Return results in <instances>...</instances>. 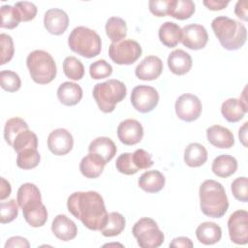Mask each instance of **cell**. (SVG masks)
Listing matches in <instances>:
<instances>
[{
  "mask_svg": "<svg viewBox=\"0 0 248 248\" xmlns=\"http://www.w3.org/2000/svg\"><path fill=\"white\" fill-rule=\"evenodd\" d=\"M16 202L22 209L25 221L33 228L43 227L47 221V210L42 202L39 188L30 182L23 183L17 190Z\"/></svg>",
  "mask_w": 248,
  "mask_h": 248,
  "instance_id": "obj_2",
  "label": "cell"
},
{
  "mask_svg": "<svg viewBox=\"0 0 248 248\" xmlns=\"http://www.w3.org/2000/svg\"><path fill=\"white\" fill-rule=\"evenodd\" d=\"M105 29L107 36L112 43L124 40L127 35L126 21L118 16L109 17L107 20Z\"/></svg>",
  "mask_w": 248,
  "mask_h": 248,
  "instance_id": "obj_31",
  "label": "cell"
},
{
  "mask_svg": "<svg viewBox=\"0 0 248 248\" xmlns=\"http://www.w3.org/2000/svg\"><path fill=\"white\" fill-rule=\"evenodd\" d=\"M132 232L138 245L141 248H157L165 240L164 232L159 229L157 223L149 217H142L138 220L132 229Z\"/></svg>",
  "mask_w": 248,
  "mask_h": 248,
  "instance_id": "obj_8",
  "label": "cell"
},
{
  "mask_svg": "<svg viewBox=\"0 0 248 248\" xmlns=\"http://www.w3.org/2000/svg\"><path fill=\"white\" fill-rule=\"evenodd\" d=\"M163 72V61L155 55H148L137 66L135 74L141 80H154Z\"/></svg>",
  "mask_w": 248,
  "mask_h": 248,
  "instance_id": "obj_17",
  "label": "cell"
},
{
  "mask_svg": "<svg viewBox=\"0 0 248 248\" xmlns=\"http://www.w3.org/2000/svg\"><path fill=\"white\" fill-rule=\"evenodd\" d=\"M69 25L67 13L58 8L47 10L44 16V26L52 35H62Z\"/></svg>",
  "mask_w": 248,
  "mask_h": 248,
  "instance_id": "obj_16",
  "label": "cell"
},
{
  "mask_svg": "<svg viewBox=\"0 0 248 248\" xmlns=\"http://www.w3.org/2000/svg\"><path fill=\"white\" fill-rule=\"evenodd\" d=\"M198 240L204 245L217 243L222 237V229L214 222H203L196 229Z\"/></svg>",
  "mask_w": 248,
  "mask_h": 248,
  "instance_id": "obj_26",
  "label": "cell"
},
{
  "mask_svg": "<svg viewBox=\"0 0 248 248\" xmlns=\"http://www.w3.org/2000/svg\"><path fill=\"white\" fill-rule=\"evenodd\" d=\"M57 98L64 106H75L78 104L82 98V89L75 82L65 81L61 83L57 89Z\"/></svg>",
  "mask_w": 248,
  "mask_h": 248,
  "instance_id": "obj_23",
  "label": "cell"
},
{
  "mask_svg": "<svg viewBox=\"0 0 248 248\" xmlns=\"http://www.w3.org/2000/svg\"><path fill=\"white\" fill-rule=\"evenodd\" d=\"M88 151L89 153L99 155L106 163H108L115 156L117 148L111 139L108 137H98L90 142Z\"/></svg>",
  "mask_w": 248,
  "mask_h": 248,
  "instance_id": "obj_24",
  "label": "cell"
},
{
  "mask_svg": "<svg viewBox=\"0 0 248 248\" xmlns=\"http://www.w3.org/2000/svg\"><path fill=\"white\" fill-rule=\"evenodd\" d=\"M89 74L93 79L106 78L112 74V67L105 59H100L90 65Z\"/></svg>",
  "mask_w": 248,
  "mask_h": 248,
  "instance_id": "obj_41",
  "label": "cell"
},
{
  "mask_svg": "<svg viewBox=\"0 0 248 248\" xmlns=\"http://www.w3.org/2000/svg\"><path fill=\"white\" fill-rule=\"evenodd\" d=\"M115 167L120 173L126 175H132L139 171L138 168L135 166L133 161V153L130 152L122 153L121 155H119L116 159Z\"/></svg>",
  "mask_w": 248,
  "mask_h": 248,
  "instance_id": "obj_40",
  "label": "cell"
},
{
  "mask_svg": "<svg viewBox=\"0 0 248 248\" xmlns=\"http://www.w3.org/2000/svg\"><path fill=\"white\" fill-rule=\"evenodd\" d=\"M63 72L72 80H79L84 76V66L79 59L75 56H68L63 62Z\"/></svg>",
  "mask_w": 248,
  "mask_h": 248,
  "instance_id": "obj_35",
  "label": "cell"
},
{
  "mask_svg": "<svg viewBox=\"0 0 248 248\" xmlns=\"http://www.w3.org/2000/svg\"><path fill=\"white\" fill-rule=\"evenodd\" d=\"M0 43H1V62L0 65H4L7 62H10L15 54L14 42L10 35L2 33L0 34Z\"/></svg>",
  "mask_w": 248,
  "mask_h": 248,
  "instance_id": "obj_43",
  "label": "cell"
},
{
  "mask_svg": "<svg viewBox=\"0 0 248 248\" xmlns=\"http://www.w3.org/2000/svg\"><path fill=\"white\" fill-rule=\"evenodd\" d=\"M126 220L119 212H110L108 214V219L105 226L100 230L101 233L107 237H112L120 234L125 229Z\"/></svg>",
  "mask_w": 248,
  "mask_h": 248,
  "instance_id": "obj_30",
  "label": "cell"
},
{
  "mask_svg": "<svg viewBox=\"0 0 248 248\" xmlns=\"http://www.w3.org/2000/svg\"><path fill=\"white\" fill-rule=\"evenodd\" d=\"M13 148L16 153L27 148H38L37 135L29 129L22 131L16 136Z\"/></svg>",
  "mask_w": 248,
  "mask_h": 248,
  "instance_id": "obj_37",
  "label": "cell"
},
{
  "mask_svg": "<svg viewBox=\"0 0 248 248\" xmlns=\"http://www.w3.org/2000/svg\"><path fill=\"white\" fill-rule=\"evenodd\" d=\"M193 65L191 55L183 49L171 51L168 57V67L170 71L176 76L187 74Z\"/></svg>",
  "mask_w": 248,
  "mask_h": 248,
  "instance_id": "obj_20",
  "label": "cell"
},
{
  "mask_svg": "<svg viewBox=\"0 0 248 248\" xmlns=\"http://www.w3.org/2000/svg\"><path fill=\"white\" fill-rule=\"evenodd\" d=\"M26 65L31 78L39 84L51 82L57 74V67L53 57L46 51L36 49L26 58Z\"/></svg>",
  "mask_w": 248,
  "mask_h": 248,
  "instance_id": "obj_7",
  "label": "cell"
},
{
  "mask_svg": "<svg viewBox=\"0 0 248 248\" xmlns=\"http://www.w3.org/2000/svg\"><path fill=\"white\" fill-rule=\"evenodd\" d=\"M200 207L202 212L211 218L223 217L228 208L229 201L223 185L213 179L204 180L200 186Z\"/></svg>",
  "mask_w": 248,
  "mask_h": 248,
  "instance_id": "obj_3",
  "label": "cell"
},
{
  "mask_svg": "<svg viewBox=\"0 0 248 248\" xmlns=\"http://www.w3.org/2000/svg\"><path fill=\"white\" fill-rule=\"evenodd\" d=\"M51 232L58 239L69 241L77 236L78 228L75 222L69 217L64 214H58L52 221Z\"/></svg>",
  "mask_w": 248,
  "mask_h": 248,
  "instance_id": "obj_18",
  "label": "cell"
},
{
  "mask_svg": "<svg viewBox=\"0 0 248 248\" xmlns=\"http://www.w3.org/2000/svg\"><path fill=\"white\" fill-rule=\"evenodd\" d=\"M117 137L125 145H135L142 140V125L136 119H125L117 127Z\"/></svg>",
  "mask_w": 248,
  "mask_h": 248,
  "instance_id": "obj_15",
  "label": "cell"
},
{
  "mask_svg": "<svg viewBox=\"0 0 248 248\" xmlns=\"http://www.w3.org/2000/svg\"><path fill=\"white\" fill-rule=\"evenodd\" d=\"M211 170L215 175L222 178H227L232 175L237 170V161L234 157L222 154L217 156L211 165Z\"/></svg>",
  "mask_w": 248,
  "mask_h": 248,
  "instance_id": "obj_28",
  "label": "cell"
},
{
  "mask_svg": "<svg viewBox=\"0 0 248 248\" xmlns=\"http://www.w3.org/2000/svg\"><path fill=\"white\" fill-rule=\"evenodd\" d=\"M14 199L0 202V222L2 224L14 221L18 215V204Z\"/></svg>",
  "mask_w": 248,
  "mask_h": 248,
  "instance_id": "obj_39",
  "label": "cell"
},
{
  "mask_svg": "<svg viewBox=\"0 0 248 248\" xmlns=\"http://www.w3.org/2000/svg\"><path fill=\"white\" fill-rule=\"evenodd\" d=\"M165 182L166 179L164 174L157 170H147L143 172L138 180L140 188L147 193L160 192L164 188Z\"/></svg>",
  "mask_w": 248,
  "mask_h": 248,
  "instance_id": "obj_25",
  "label": "cell"
},
{
  "mask_svg": "<svg viewBox=\"0 0 248 248\" xmlns=\"http://www.w3.org/2000/svg\"><path fill=\"white\" fill-rule=\"evenodd\" d=\"M196 11V5L192 0H172L169 16L185 20L190 18Z\"/></svg>",
  "mask_w": 248,
  "mask_h": 248,
  "instance_id": "obj_32",
  "label": "cell"
},
{
  "mask_svg": "<svg viewBox=\"0 0 248 248\" xmlns=\"http://www.w3.org/2000/svg\"><path fill=\"white\" fill-rule=\"evenodd\" d=\"M133 161L138 170H147L153 166L151 155L144 149H137L133 152Z\"/></svg>",
  "mask_w": 248,
  "mask_h": 248,
  "instance_id": "obj_46",
  "label": "cell"
},
{
  "mask_svg": "<svg viewBox=\"0 0 248 248\" xmlns=\"http://www.w3.org/2000/svg\"><path fill=\"white\" fill-rule=\"evenodd\" d=\"M106 162L95 153H88L79 163V170L86 178H97L105 169Z\"/></svg>",
  "mask_w": 248,
  "mask_h": 248,
  "instance_id": "obj_22",
  "label": "cell"
},
{
  "mask_svg": "<svg viewBox=\"0 0 248 248\" xmlns=\"http://www.w3.org/2000/svg\"><path fill=\"white\" fill-rule=\"evenodd\" d=\"M41 160L37 148H27L17 153L16 166L22 170H31L36 168Z\"/></svg>",
  "mask_w": 248,
  "mask_h": 248,
  "instance_id": "obj_34",
  "label": "cell"
},
{
  "mask_svg": "<svg viewBox=\"0 0 248 248\" xmlns=\"http://www.w3.org/2000/svg\"><path fill=\"white\" fill-rule=\"evenodd\" d=\"M92 94L100 110L109 113L126 97L127 88L122 81L112 78L95 84Z\"/></svg>",
  "mask_w": 248,
  "mask_h": 248,
  "instance_id": "obj_6",
  "label": "cell"
},
{
  "mask_svg": "<svg viewBox=\"0 0 248 248\" xmlns=\"http://www.w3.org/2000/svg\"><path fill=\"white\" fill-rule=\"evenodd\" d=\"M74 146V139L72 134L64 129L58 128L49 133L47 137V147L49 151L56 156L68 154Z\"/></svg>",
  "mask_w": 248,
  "mask_h": 248,
  "instance_id": "obj_14",
  "label": "cell"
},
{
  "mask_svg": "<svg viewBox=\"0 0 248 248\" xmlns=\"http://www.w3.org/2000/svg\"><path fill=\"white\" fill-rule=\"evenodd\" d=\"M15 7L17 9V11L20 14L21 21H30L35 18L38 9L36 5L32 2L22 1V2H16L15 4Z\"/></svg>",
  "mask_w": 248,
  "mask_h": 248,
  "instance_id": "obj_44",
  "label": "cell"
},
{
  "mask_svg": "<svg viewBox=\"0 0 248 248\" xmlns=\"http://www.w3.org/2000/svg\"><path fill=\"white\" fill-rule=\"evenodd\" d=\"M203 5L210 11H221L224 10L228 5L229 1H217V0H204Z\"/></svg>",
  "mask_w": 248,
  "mask_h": 248,
  "instance_id": "obj_50",
  "label": "cell"
},
{
  "mask_svg": "<svg viewBox=\"0 0 248 248\" xmlns=\"http://www.w3.org/2000/svg\"><path fill=\"white\" fill-rule=\"evenodd\" d=\"M29 129L25 120L20 117H13L7 120L4 127V139L6 142L13 146L16 136L24 130Z\"/></svg>",
  "mask_w": 248,
  "mask_h": 248,
  "instance_id": "obj_33",
  "label": "cell"
},
{
  "mask_svg": "<svg viewBox=\"0 0 248 248\" xmlns=\"http://www.w3.org/2000/svg\"><path fill=\"white\" fill-rule=\"evenodd\" d=\"M15 247H20V248H29L30 243L29 241L22 236H12L10 237L6 243L5 248H15Z\"/></svg>",
  "mask_w": 248,
  "mask_h": 248,
  "instance_id": "obj_47",
  "label": "cell"
},
{
  "mask_svg": "<svg viewBox=\"0 0 248 248\" xmlns=\"http://www.w3.org/2000/svg\"><path fill=\"white\" fill-rule=\"evenodd\" d=\"M208 41V34L204 26L197 23L185 25L181 28V43L184 46L198 50L203 48Z\"/></svg>",
  "mask_w": 248,
  "mask_h": 248,
  "instance_id": "obj_13",
  "label": "cell"
},
{
  "mask_svg": "<svg viewBox=\"0 0 248 248\" xmlns=\"http://www.w3.org/2000/svg\"><path fill=\"white\" fill-rule=\"evenodd\" d=\"M207 160L206 148L198 142H192L184 150V162L190 168H199Z\"/></svg>",
  "mask_w": 248,
  "mask_h": 248,
  "instance_id": "obj_29",
  "label": "cell"
},
{
  "mask_svg": "<svg viewBox=\"0 0 248 248\" xmlns=\"http://www.w3.org/2000/svg\"><path fill=\"white\" fill-rule=\"evenodd\" d=\"M12 192V187L9 181H7L4 177H1V189H0V200L1 202L7 199Z\"/></svg>",
  "mask_w": 248,
  "mask_h": 248,
  "instance_id": "obj_51",
  "label": "cell"
},
{
  "mask_svg": "<svg viewBox=\"0 0 248 248\" xmlns=\"http://www.w3.org/2000/svg\"><path fill=\"white\" fill-rule=\"evenodd\" d=\"M229 235L232 242L237 245L248 243V212L239 209L231 214L228 220Z\"/></svg>",
  "mask_w": 248,
  "mask_h": 248,
  "instance_id": "obj_12",
  "label": "cell"
},
{
  "mask_svg": "<svg viewBox=\"0 0 248 248\" xmlns=\"http://www.w3.org/2000/svg\"><path fill=\"white\" fill-rule=\"evenodd\" d=\"M207 140L218 148H231L234 144L233 134L226 127L213 125L206 129Z\"/></svg>",
  "mask_w": 248,
  "mask_h": 248,
  "instance_id": "obj_19",
  "label": "cell"
},
{
  "mask_svg": "<svg viewBox=\"0 0 248 248\" xmlns=\"http://www.w3.org/2000/svg\"><path fill=\"white\" fill-rule=\"evenodd\" d=\"M247 7H248L247 1H237L235 4V7H234V14L236 15L237 17H239L243 21L248 20V16H247L248 8Z\"/></svg>",
  "mask_w": 248,
  "mask_h": 248,
  "instance_id": "obj_49",
  "label": "cell"
},
{
  "mask_svg": "<svg viewBox=\"0 0 248 248\" xmlns=\"http://www.w3.org/2000/svg\"><path fill=\"white\" fill-rule=\"evenodd\" d=\"M247 125H248V122L247 121L244 122V124L239 128V131H238L239 140L245 147L247 146Z\"/></svg>",
  "mask_w": 248,
  "mask_h": 248,
  "instance_id": "obj_52",
  "label": "cell"
},
{
  "mask_svg": "<svg viewBox=\"0 0 248 248\" xmlns=\"http://www.w3.org/2000/svg\"><path fill=\"white\" fill-rule=\"evenodd\" d=\"M211 28L225 49H239L246 42L247 30L245 25L233 18L224 16H217L212 20Z\"/></svg>",
  "mask_w": 248,
  "mask_h": 248,
  "instance_id": "obj_4",
  "label": "cell"
},
{
  "mask_svg": "<svg viewBox=\"0 0 248 248\" xmlns=\"http://www.w3.org/2000/svg\"><path fill=\"white\" fill-rule=\"evenodd\" d=\"M194 246V243L189 237L186 236H178L173 238L170 242V247H175V248H192Z\"/></svg>",
  "mask_w": 248,
  "mask_h": 248,
  "instance_id": "obj_48",
  "label": "cell"
},
{
  "mask_svg": "<svg viewBox=\"0 0 248 248\" xmlns=\"http://www.w3.org/2000/svg\"><path fill=\"white\" fill-rule=\"evenodd\" d=\"M159 103L158 91L149 85H138L131 93V104L134 108L141 113L153 110Z\"/></svg>",
  "mask_w": 248,
  "mask_h": 248,
  "instance_id": "obj_10",
  "label": "cell"
},
{
  "mask_svg": "<svg viewBox=\"0 0 248 248\" xmlns=\"http://www.w3.org/2000/svg\"><path fill=\"white\" fill-rule=\"evenodd\" d=\"M174 109L179 119L185 122H193L200 117L202 105L196 95L185 93L179 96L175 101Z\"/></svg>",
  "mask_w": 248,
  "mask_h": 248,
  "instance_id": "obj_11",
  "label": "cell"
},
{
  "mask_svg": "<svg viewBox=\"0 0 248 248\" xmlns=\"http://www.w3.org/2000/svg\"><path fill=\"white\" fill-rule=\"evenodd\" d=\"M158 36L165 46L172 48L181 41V28L172 21H166L160 26Z\"/></svg>",
  "mask_w": 248,
  "mask_h": 248,
  "instance_id": "obj_27",
  "label": "cell"
},
{
  "mask_svg": "<svg viewBox=\"0 0 248 248\" xmlns=\"http://www.w3.org/2000/svg\"><path fill=\"white\" fill-rule=\"evenodd\" d=\"M70 49L85 58H93L100 54L102 41L99 34L85 26L73 29L68 37Z\"/></svg>",
  "mask_w": 248,
  "mask_h": 248,
  "instance_id": "obj_5",
  "label": "cell"
},
{
  "mask_svg": "<svg viewBox=\"0 0 248 248\" xmlns=\"http://www.w3.org/2000/svg\"><path fill=\"white\" fill-rule=\"evenodd\" d=\"M67 208L84 227L91 231H100L108 219L103 197L95 191L75 192L68 197Z\"/></svg>",
  "mask_w": 248,
  "mask_h": 248,
  "instance_id": "obj_1",
  "label": "cell"
},
{
  "mask_svg": "<svg viewBox=\"0 0 248 248\" xmlns=\"http://www.w3.org/2000/svg\"><path fill=\"white\" fill-rule=\"evenodd\" d=\"M172 0H150L148 2L149 11L158 17L169 16Z\"/></svg>",
  "mask_w": 248,
  "mask_h": 248,
  "instance_id": "obj_45",
  "label": "cell"
},
{
  "mask_svg": "<svg viewBox=\"0 0 248 248\" xmlns=\"http://www.w3.org/2000/svg\"><path fill=\"white\" fill-rule=\"evenodd\" d=\"M231 190L235 200L247 202H248V179L245 176L235 178L231 184Z\"/></svg>",
  "mask_w": 248,
  "mask_h": 248,
  "instance_id": "obj_42",
  "label": "cell"
},
{
  "mask_svg": "<svg viewBox=\"0 0 248 248\" xmlns=\"http://www.w3.org/2000/svg\"><path fill=\"white\" fill-rule=\"evenodd\" d=\"M247 111L248 106L244 105L240 99L236 98L227 99L221 106V113L223 117L231 123L240 121Z\"/></svg>",
  "mask_w": 248,
  "mask_h": 248,
  "instance_id": "obj_21",
  "label": "cell"
},
{
  "mask_svg": "<svg viewBox=\"0 0 248 248\" xmlns=\"http://www.w3.org/2000/svg\"><path fill=\"white\" fill-rule=\"evenodd\" d=\"M0 82L1 87L8 92H16L19 90L21 86V80L19 76L10 70H3L0 73Z\"/></svg>",
  "mask_w": 248,
  "mask_h": 248,
  "instance_id": "obj_38",
  "label": "cell"
},
{
  "mask_svg": "<svg viewBox=\"0 0 248 248\" xmlns=\"http://www.w3.org/2000/svg\"><path fill=\"white\" fill-rule=\"evenodd\" d=\"M21 21L19 12L15 6L3 5L1 7V28L15 29Z\"/></svg>",
  "mask_w": 248,
  "mask_h": 248,
  "instance_id": "obj_36",
  "label": "cell"
},
{
  "mask_svg": "<svg viewBox=\"0 0 248 248\" xmlns=\"http://www.w3.org/2000/svg\"><path fill=\"white\" fill-rule=\"evenodd\" d=\"M141 53L140 45L130 39L111 43L108 47L109 58L118 65H131L141 56Z\"/></svg>",
  "mask_w": 248,
  "mask_h": 248,
  "instance_id": "obj_9",
  "label": "cell"
}]
</instances>
